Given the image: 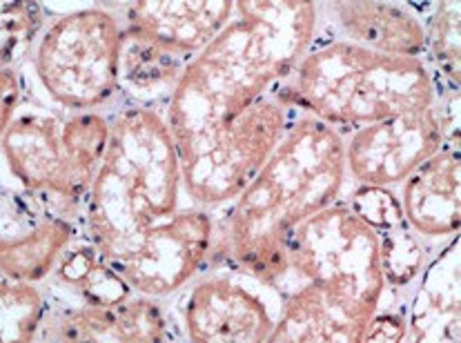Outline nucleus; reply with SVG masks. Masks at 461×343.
I'll list each match as a JSON object with an SVG mask.
<instances>
[{"mask_svg": "<svg viewBox=\"0 0 461 343\" xmlns=\"http://www.w3.org/2000/svg\"><path fill=\"white\" fill-rule=\"evenodd\" d=\"M319 34V3H234V16L187 63L163 119L183 190L208 212L228 208L301 114L279 98Z\"/></svg>", "mask_w": 461, "mask_h": 343, "instance_id": "obj_1", "label": "nucleus"}, {"mask_svg": "<svg viewBox=\"0 0 461 343\" xmlns=\"http://www.w3.org/2000/svg\"><path fill=\"white\" fill-rule=\"evenodd\" d=\"M96 178L83 203V237L134 294L166 299L205 270L214 214L183 208L181 166L163 110L119 103Z\"/></svg>", "mask_w": 461, "mask_h": 343, "instance_id": "obj_2", "label": "nucleus"}, {"mask_svg": "<svg viewBox=\"0 0 461 343\" xmlns=\"http://www.w3.org/2000/svg\"><path fill=\"white\" fill-rule=\"evenodd\" d=\"M343 131L296 114L261 170L228 205L225 255L285 293L288 241L310 216L341 199L346 187Z\"/></svg>", "mask_w": 461, "mask_h": 343, "instance_id": "obj_3", "label": "nucleus"}, {"mask_svg": "<svg viewBox=\"0 0 461 343\" xmlns=\"http://www.w3.org/2000/svg\"><path fill=\"white\" fill-rule=\"evenodd\" d=\"M276 94L343 134L399 114L430 110L441 96L426 60L379 54L319 34Z\"/></svg>", "mask_w": 461, "mask_h": 343, "instance_id": "obj_4", "label": "nucleus"}, {"mask_svg": "<svg viewBox=\"0 0 461 343\" xmlns=\"http://www.w3.org/2000/svg\"><path fill=\"white\" fill-rule=\"evenodd\" d=\"M110 116L16 114L0 139V154L14 181L30 194L45 196L68 212L83 210L110 143Z\"/></svg>", "mask_w": 461, "mask_h": 343, "instance_id": "obj_5", "label": "nucleus"}, {"mask_svg": "<svg viewBox=\"0 0 461 343\" xmlns=\"http://www.w3.org/2000/svg\"><path fill=\"white\" fill-rule=\"evenodd\" d=\"M288 279L375 317L388 297L379 234L348 201L339 199L294 230L288 241Z\"/></svg>", "mask_w": 461, "mask_h": 343, "instance_id": "obj_6", "label": "nucleus"}, {"mask_svg": "<svg viewBox=\"0 0 461 343\" xmlns=\"http://www.w3.org/2000/svg\"><path fill=\"white\" fill-rule=\"evenodd\" d=\"M36 41L34 72L54 105L85 114L119 101L123 23L116 7L72 9L47 23Z\"/></svg>", "mask_w": 461, "mask_h": 343, "instance_id": "obj_7", "label": "nucleus"}, {"mask_svg": "<svg viewBox=\"0 0 461 343\" xmlns=\"http://www.w3.org/2000/svg\"><path fill=\"white\" fill-rule=\"evenodd\" d=\"M285 293L230 263L201 272L178 299L185 343H263L279 321Z\"/></svg>", "mask_w": 461, "mask_h": 343, "instance_id": "obj_8", "label": "nucleus"}, {"mask_svg": "<svg viewBox=\"0 0 461 343\" xmlns=\"http://www.w3.org/2000/svg\"><path fill=\"white\" fill-rule=\"evenodd\" d=\"M448 140L439 107L399 114L343 134L346 174L355 187L402 185Z\"/></svg>", "mask_w": 461, "mask_h": 343, "instance_id": "obj_9", "label": "nucleus"}, {"mask_svg": "<svg viewBox=\"0 0 461 343\" xmlns=\"http://www.w3.org/2000/svg\"><path fill=\"white\" fill-rule=\"evenodd\" d=\"M9 223L0 225V272L21 284H41L78 239L74 214L45 196L7 201Z\"/></svg>", "mask_w": 461, "mask_h": 343, "instance_id": "obj_10", "label": "nucleus"}, {"mask_svg": "<svg viewBox=\"0 0 461 343\" xmlns=\"http://www.w3.org/2000/svg\"><path fill=\"white\" fill-rule=\"evenodd\" d=\"M45 343H169L172 321L158 299L134 294L123 303H78L42 321Z\"/></svg>", "mask_w": 461, "mask_h": 343, "instance_id": "obj_11", "label": "nucleus"}, {"mask_svg": "<svg viewBox=\"0 0 461 343\" xmlns=\"http://www.w3.org/2000/svg\"><path fill=\"white\" fill-rule=\"evenodd\" d=\"M403 219L421 243L457 237L461 228V140H446L399 192Z\"/></svg>", "mask_w": 461, "mask_h": 343, "instance_id": "obj_12", "label": "nucleus"}, {"mask_svg": "<svg viewBox=\"0 0 461 343\" xmlns=\"http://www.w3.org/2000/svg\"><path fill=\"white\" fill-rule=\"evenodd\" d=\"M125 34L149 41L172 54L194 59L232 21V0L199 3H127L116 7Z\"/></svg>", "mask_w": 461, "mask_h": 343, "instance_id": "obj_13", "label": "nucleus"}, {"mask_svg": "<svg viewBox=\"0 0 461 343\" xmlns=\"http://www.w3.org/2000/svg\"><path fill=\"white\" fill-rule=\"evenodd\" d=\"M326 25L332 39L379 54L423 60L426 12L408 3H323L319 5V27Z\"/></svg>", "mask_w": 461, "mask_h": 343, "instance_id": "obj_14", "label": "nucleus"}, {"mask_svg": "<svg viewBox=\"0 0 461 343\" xmlns=\"http://www.w3.org/2000/svg\"><path fill=\"white\" fill-rule=\"evenodd\" d=\"M403 343H461L459 234L428 257L408 290Z\"/></svg>", "mask_w": 461, "mask_h": 343, "instance_id": "obj_15", "label": "nucleus"}, {"mask_svg": "<svg viewBox=\"0 0 461 343\" xmlns=\"http://www.w3.org/2000/svg\"><path fill=\"white\" fill-rule=\"evenodd\" d=\"M370 321V314L299 284L285 293L279 321L263 343H364Z\"/></svg>", "mask_w": 461, "mask_h": 343, "instance_id": "obj_16", "label": "nucleus"}, {"mask_svg": "<svg viewBox=\"0 0 461 343\" xmlns=\"http://www.w3.org/2000/svg\"><path fill=\"white\" fill-rule=\"evenodd\" d=\"M192 59L161 50L149 41L125 34L119 60V98L127 105L154 107L169 101Z\"/></svg>", "mask_w": 461, "mask_h": 343, "instance_id": "obj_17", "label": "nucleus"}, {"mask_svg": "<svg viewBox=\"0 0 461 343\" xmlns=\"http://www.w3.org/2000/svg\"><path fill=\"white\" fill-rule=\"evenodd\" d=\"M461 5L432 3L426 12V51L423 60L435 77L439 94H459L461 77Z\"/></svg>", "mask_w": 461, "mask_h": 343, "instance_id": "obj_18", "label": "nucleus"}, {"mask_svg": "<svg viewBox=\"0 0 461 343\" xmlns=\"http://www.w3.org/2000/svg\"><path fill=\"white\" fill-rule=\"evenodd\" d=\"M45 314L39 285L21 284L0 272V343H36Z\"/></svg>", "mask_w": 461, "mask_h": 343, "instance_id": "obj_19", "label": "nucleus"}, {"mask_svg": "<svg viewBox=\"0 0 461 343\" xmlns=\"http://www.w3.org/2000/svg\"><path fill=\"white\" fill-rule=\"evenodd\" d=\"M42 30V7L36 3H0V69H12Z\"/></svg>", "mask_w": 461, "mask_h": 343, "instance_id": "obj_20", "label": "nucleus"}, {"mask_svg": "<svg viewBox=\"0 0 461 343\" xmlns=\"http://www.w3.org/2000/svg\"><path fill=\"white\" fill-rule=\"evenodd\" d=\"M83 303L92 305H116L134 297V290L127 285V281L107 261H98L87 279L78 285Z\"/></svg>", "mask_w": 461, "mask_h": 343, "instance_id": "obj_21", "label": "nucleus"}, {"mask_svg": "<svg viewBox=\"0 0 461 343\" xmlns=\"http://www.w3.org/2000/svg\"><path fill=\"white\" fill-rule=\"evenodd\" d=\"M412 288V285H411ZM406 294H397L393 301H384L366 330L364 343H403L406 335Z\"/></svg>", "mask_w": 461, "mask_h": 343, "instance_id": "obj_22", "label": "nucleus"}, {"mask_svg": "<svg viewBox=\"0 0 461 343\" xmlns=\"http://www.w3.org/2000/svg\"><path fill=\"white\" fill-rule=\"evenodd\" d=\"M101 258L103 257L98 255L96 248H94L87 239L85 237L77 239V241L63 252V257L59 258V263H56L54 267L56 279L77 293L78 285L87 279V275L94 270V266H96Z\"/></svg>", "mask_w": 461, "mask_h": 343, "instance_id": "obj_23", "label": "nucleus"}, {"mask_svg": "<svg viewBox=\"0 0 461 343\" xmlns=\"http://www.w3.org/2000/svg\"><path fill=\"white\" fill-rule=\"evenodd\" d=\"M23 101V78L16 69H0V139L16 119Z\"/></svg>", "mask_w": 461, "mask_h": 343, "instance_id": "obj_24", "label": "nucleus"}]
</instances>
